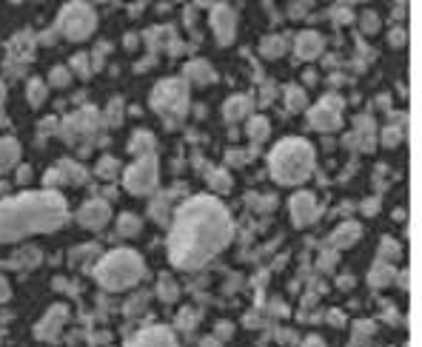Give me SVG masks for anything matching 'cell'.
I'll return each instance as SVG.
<instances>
[{
    "label": "cell",
    "instance_id": "e0dca14e",
    "mask_svg": "<svg viewBox=\"0 0 422 347\" xmlns=\"http://www.w3.org/2000/svg\"><path fill=\"white\" fill-rule=\"evenodd\" d=\"M151 148H155V140H151V134H146V131L134 134V140H131V145H129V151H131V154H137V157L148 154Z\"/></svg>",
    "mask_w": 422,
    "mask_h": 347
},
{
    "label": "cell",
    "instance_id": "d6a6232c",
    "mask_svg": "<svg viewBox=\"0 0 422 347\" xmlns=\"http://www.w3.org/2000/svg\"><path fill=\"white\" fill-rule=\"evenodd\" d=\"M305 347H322V342L320 339H309V342H305Z\"/></svg>",
    "mask_w": 422,
    "mask_h": 347
},
{
    "label": "cell",
    "instance_id": "5bb4252c",
    "mask_svg": "<svg viewBox=\"0 0 422 347\" xmlns=\"http://www.w3.org/2000/svg\"><path fill=\"white\" fill-rule=\"evenodd\" d=\"M17 157H21V145L14 140H0V171L12 168L17 163Z\"/></svg>",
    "mask_w": 422,
    "mask_h": 347
},
{
    "label": "cell",
    "instance_id": "ac0fdd59",
    "mask_svg": "<svg viewBox=\"0 0 422 347\" xmlns=\"http://www.w3.org/2000/svg\"><path fill=\"white\" fill-rule=\"evenodd\" d=\"M188 77H195L197 83H203V86H206V83L214 80V71H211V69H208L203 60H197V63H191V66H188Z\"/></svg>",
    "mask_w": 422,
    "mask_h": 347
},
{
    "label": "cell",
    "instance_id": "3957f363",
    "mask_svg": "<svg viewBox=\"0 0 422 347\" xmlns=\"http://www.w3.org/2000/svg\"><path fill=\"white\" fill-rule=\"evenodd\" d=\"M268 165H271V174L277 182H285V185H294V182H302L305 177L311 174L314 168V151L305 140H282L271 157H268Z\"/></svg>",
    "mask_w": 422,
    "mask_h": 347
},
{
    "label": "cell",
    "instance_id": "5b68a950",
    "mask_svg": "<svg viewBox=\"0 0 422 347\" xmlns=\"http://www.w3.org/2000/svg\"><path fill=\"white\" fill-rule=\"evenodd\" d=\"M151 106H155L163 117H183L188 106V88L180 80H163L155 94H151Z\"/></svg>",
    "mask_w": 422,
    "mask_h": 347
},
{
    "label": "cell",
    "instance_id": "4316f807",
    "mask_svg": "<svg viewBox=\"0 0 422 347\" xmlns=\"http://www.w3.org/2000/svg\"><path fill=\"white\" fill-rule=\"evenodd\" d=\"M217 174H220V177H211V182H214V188H223V191H228V188H232V180L225 177V171H217Z\"/></svg>",
    "mask_w": 422,
    "mask_h": 347
},
{
    "label": "cell",
    "instance_id": "ffe728a7",
    "mask_svg": "<svg viewBox=\"0 0 422 347\" xmlns=\"http://www.w3.org/2000/svg\"><path fill=\"white\" fill-rule=\"evenodd\" d=\"M63 322V307H52V313H49V319L41 324V327H37V333H41V336H46L49 339V331H54V327L57 324H60Z\"/></svg>",
    "mask_w": 422,
    "mask_h": 347
},
{
    "label": "cell",
    "instance_id": "9a60e30c",
    "mask_svg": "<svg viewBox=\"0 0 422 347\" xmlns=\"http://www.w3.org/2000/svg\"><path fill=\"white\" fill-rule=\"evenodd\" d=\"M357 237H359V225L357 222H345L337 234L331 237V242L337 245V248H348L351 242H357Z\"/></svg>",
    "mask_w": 422,
    "mask_h": 347
},
{
    "label": "cell",
    "instance_id": "277c9868",
    "mask_svg": "<svg viewBox=\"0 0 422 347\" xmlns=\"http://www.w3.org/2000/svg\"><path fill=\"white\" fill-rule=\"evenodd\" d=\"M140 276H143V259L134 254V250H114V254H109L98 267V279L109 291L131 287Z\"/></svg>",
    "mask_w": 422,
    "mask_h": 347
},
{
    "label": "cell",
    "instance_id": "7a4b0ae2",
    "mask_svg": "<svg viewBox=\"0 0 422 347\" xmlns=\"http://www.w3.org/2000/svg\"><path fill=\"white\" fill-rule=\"evenodd\" d=\"M66 219V202L54 191L23 194L0 202V242L29 237L34 230H54Z\"/></svg>",
    "mask_w": 422,
    "mask_h": 347
},
{
    "label": "cell",
    "instance_id": "1f68e13d",
    "mask_svg": "<svg viewBox=\"0 0 422 347\" xmlns=\"http://www.w3.org/2000/svg\"><path fill=\"white\" fill-rule=\"evenodd\" d=\"M397 250H399V248L394 245V239H386V256H394Z\"/></svg>",
    "mask_w": 422,
    "mask_h": 347
},
{
    "label": "cell",
    "instance_id": "44dd1931",
    "mask_svg": "<svg viewBox=\"0 0 422 347\" xmlns=\"http://www.w3.org/2000/svg\"><path fill=\"white\" fill-rule=\"evenodd\" d=\"M248 137L252 140H263V137H268V123L263 120V117H257V120H252V125H248Z\"/></svg>",
    "mask_w": 422,
    "mask_h": 347
},
{
    "label": "cell",
    "instance_id": "9c48e42d",
    "mask_svg": "<svg viewBox=\"0 0 422 347\" xmlns=\"http://www.w3.org/2000/svg\"><path fill=\"white\" fill-rule=\"evenodd\" d=\"M78 219H80V225H86V228H103V225L109 222V205H106L103 200H91V202H86V205L80 208Z\"/></svg>",
    "mask_w": 422,
    "mask_h": 347
},
{
    "label": "cell",
    "instance_id": "4dcf8cb0",
    "mask_svg": "<svg viewBox=\"0 0 422 347\" xmlns=\"http://www.w3.org/2000/svg\"><path fill=\"white\" fill-rule=\"evenodd\" d=\"M86 60H89V57H83V54L74 57V66H78V71H83V74H86Z\"/></svg>",
    "mask_w": 422,
    "mask_h": 347
},
{
    "label": "cell",
    "instance_id": "ba28073f",
    "mask_svg": "<svg viewBox=\"0 0 422 347\" xmlns=\"http://www.w3.org/2000/svg\"><path fill=\"white\" fill-rule=\"evenodd\" d=\"M340 108H342L340 97H325L320 106L311 108L309 120L317 131H334V128H340Z\"/></svg>",
    "mask_w": 422,
    "mask_h": 347
},
{
    "label": "cell",
    "instance_id": "8fae6325",
    "mask_svg": "<svg viewBox=\"0 0 422 347\" xmlns=\"http://www.w3.org/2000/svg\"><path fill=\"white\" fill-rule=\"evenodd\" d=\"M291 214H294V222L297 225H309L314 217H317V202L311 194H297L291 200Z\"/></svg>",
    "mask_w": 422,
    "mask_h": 347
},
{
    "label": "cell",
    "instance_id": "e575fe53",
    "mask_svg": "<svg viewBox=\"0 0 422 347\" xmlns=\"http://www.w3.org/2000/svg\"><path fill=\"white\" fill-rule=\"evenodd\" d=\"M0 100H3V88H0Z\"/></svg>",
    "mask_w": 422,
    "mask_h": 347
},
{
    "label": "cell",
    "instance_id": "7c38bea8",
    "mask_svg": "<svg viewBox=\"0 0 422 347\" xmlns=\"http://www.w3.org/2000/svg\"><path fill=\"white\" fill-rule=\"evenodd\" d=\"M214 32H217L220 43H232V37H234V12L228 6L214 9Z\"/></svg>",
    "mask_w": 422,
    "mask_h": 347
},
{
    "label": "cell",
    "instance_id": "f1b7e54d",
    "mask_svg": "<svg viewBox=\"0 0 422 347\" xmlns=\"http://www.w3.org/2000/svg\"><path fill=\"white\" fill-rule=\"evenodd\" d=\"M397 140H399V131H397V128H388V131H386V143L394 145Z\"/></svg>",
    "mask_w": 422,
    "mask_h": 347
},
{
    "label": "cell",
    "instance_id": "cb8c5ba5",
    "mask_svg": "<svg viewBox=\"0 0 422 347\" xmlns=\"http://www.w3.org/2000/svg\"><path fill=\"white\" fill-rule=\"evenodd\" d=\"M282 49H285V43L277 40V37H265L263 40V54H280Z\"/></svg>",
    "mask_w": 422,
    "mask_h": 347
},
{
    "label": "cell",
    "instance_id": "6da1fadb",
    "mask_svg": "<svg viewBox=\"0 0 422 347\" xmlns=\"http://www.w3.org/2000/svg\"><path fill=\"white\" fill-rule=\"evenodd\" d=\"M232 239L228 211L211 197H197L180 208L171 228L168 256L177 267H200Z\"/></svg>",
    "mask_w": 422,
    "mask_h": 347
},
{
    "label": "cell",
    "instance_id": "603a6c76",
    "mask_svg": "<svg viewBox=\"0 0 422 347\" xmlns=\"http://www.w3.org/2000/svg\"><path fill=\"white\" fill-rule=\"evenodd\" d=\"M285 100H289V108H291V111H300V108L305 106V97H302V91H300V88H289Z\"/></svg>",
    "mask_w": 422,
    "mask_h": 347
},
{
    "label": "cell",
    "instance_id": "30bf717a",
    "mask_svg": "<svg viewBox=\"0 0 422 347\" xmlns=\"http://www.w3.org/2000/svg\"><path fill=\"white\" fill-rule=\"evenodd\" d=\"M131 347H177V342L166 327H151V331H143L134 339Z\"/></svg>",
    "mask_w": 422,
    "mask_h": 347
},
{
    "label": "cell",
    "instance_id": "83f0119b",
    "mask_svg": "<svg viewBox=\"0 0 422 347\" xmlns=\"http://www.w3.org/2000/svg\"><path fill=\"white\" fill-rule=\"evenodd\" d=\"M114 168H118V163H114V160H103L98 171H100V177H114V174H111Z\"/></svg>",
    "mask_w": 422,
    "mask_h": 347
},
{
    "label": "cell",
    "instance_id": "484cf974",
    "mask_svg": "<svg viewBox=\"0 0 422 347\" xmlns=\"http://www.w3.org/2000/svg\"><path fill=\"white\" fill-rule=\"evenodd\" d=\"M52 83H54V86H66V83H69V71H66V69H54V71H52Z\"/></svg>",
    "mask_w": 422,
    "mask_h": 347
},
{
    "label": "cell",
    "instance_id": "7402d4cb",
    "mask_svg": "<svg viewBox=\"0 0 422 347\" xmlns=\"http://www.w3.org/2000/svg\"><path fill=\"white\" fill-rule=\"evenodd\" d=\"M29 100H32L34 106H41V103L46 100V86H43L41 80H32V83H29Z\"/></svg>",
    "mask_w": 422,
    "mask_h": 347
},
{
    "label": "cell",
    "instance_id": "4fadbf2b",
    "mask_svg": "<svg viewBox=\"0 0 422 347\" xmlns=\"http://www.w3.org/2000/svg\"><path fill=\"white\" fill-rule=\"evenodd\" d=\"M322 51V37L314 34V32H305L297 37V54L302 57V60H311V57H317Z\"/></svg>",
    "mask_w": 422,
    "mask_h": 347
},
{
    "label": "cell",
    "instance_id": "d4e9b609",
    "mask_svg": "<svg viewBox=\"0 0 422 347\" xmlns=\"http://www.w3.org/2000/svg\"><path fill=\"white\" fill-rule=\"evenodd\" d=\"M120 230H123V234H137V230H140V222H137V217H123L120 219Z\"/></svg>",
    "mask_w": 422,
    "mask_h": 347
},
{
    "label": "cell",
    "instance_id": "836d02e7",
    "mask_svg": "<svg viewBox=\"0 0 422 347\" xmlns=\"http://www.w3.org/2000/svg\"><path fill=\"white\" fill-rule=\"evenodd\" d=\"M203 347H214V342H203Z\"/></svg>",
    "mask_w": 422,
    "mask_h": 347
},
{
    "label": "cell",
    "instance_id": "f546056e",
    "mask_svg": "<svg viewBox=\"0 0 422 347\" xmlns=\"http://www.w3.org/2000/svg\"><path fill=\"white\" fill-rule=\"evenodd\" d=\"M9 299V285H6V279L0 276V302H6Z\"/></svg>",
    "mask_w": 422,
    "mask_h": 347
},
{
    "label": "cell",
    "instance_id": "d6986e66",
    "mask_svg": "<svg viewBox=\"0 0 422 347\" xmlns=\"http://www.w3.org/2000/svg\"><path fill=\"white\" fill-rule=\"evenodd\" d=\"M391 276H394V271L386 265V262H377V267L371 271V285L374 287H386L388 282H391Z\"/></svg>",
    "mask_w": 422,
    "mask_h": 347
},
{
    "label": "cell",
    "instance_id": "52a82bcc",
    "mask_svg": "<svg viewBox=\"0 0 422 347\" xmlns=\"http://www.w3.org/2000/svg\"><path fill=\"white\" fill-rule=\"evenodd\" d=\"M157 182V163L155 157H143L126 171V188L134 194H146Z\"/></svg>",
    "mask_w": 422,
    "mask_h": 347
},
{
    "label": "cell",
    "instance_id": "8992f818",
    "mask_svg": "<svg viewBox=\"0 0 422 347\" xmlns=\"http://www.w3.org/2000/svg\"><path fill=\"white\" fill-rule=\"evenodd\" d=\"M60 32L69 40H83L94 32V12L83 3H69L60 14Z\"/></svg>",
    "mask_w": 422,
    "mask_h": 347
},
{
    "label": "cell",
    "instance_id": "2e32d148",
    "mask_svg": "<svg viewBox=\"0 0 422 347\" xmlns=\"http://www.w3.org/2000/svg\"><path fill=\"white\" fill-rule=\"evenodd\" d=\"M248 108H252V103H248L245 97H232L225 103V117L228 120H240L243 114H248Z\"/></svg>",
    "mask_w": 422,
    "mask_h": 347
}]
</instances>
